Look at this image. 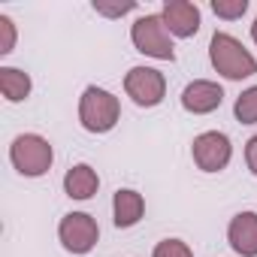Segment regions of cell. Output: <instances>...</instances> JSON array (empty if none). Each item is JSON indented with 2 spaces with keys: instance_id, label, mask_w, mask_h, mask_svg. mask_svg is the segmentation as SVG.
<instances>
[{
  "instance_id": "cell-6",
  "label": "cell",
  "mask_w": 257,
  "mask_h": 257,
  "mask_svg": "<svg viewBox=\"0 0 257 257\" xmlns=\"http://www.w3.org/2000/svg\"><path fill=\"white\" fill-rule=\"evenodd\" d=\"M191 155H194V164L203 170V173H221L230 158H233V146H230V137L221 134V131H206L194 140L191 146Z\"/></svg>"
},
{
  "instance_id": "cell-19",
  "label": "cell",
  "mask_w": 257,
  "mask_h": 257,
  "mask_svg": "<svg viewBox=\"0 0 257 257\" xmlns=\"http://www.w3.org/2000/svg\"><path fill=\"white\" fill-rule=\"evenodd\" d=\"M245 161H248V170L257 176V134L248 140V146H245Z\"/></svg>"
},
{
  "instance_id": "cell-7",
  "label": "cell",
  "mask_w": 257,
  "mask_h": 257,
  "mask_svg": "<svg viewBox=\"0 0 257 257\" xmlns=\"http://www.w3.org/2000/svg\"><path fill=\"white\" fill-rule=\"evenodd\" d=\"M124 91L137 106H158L167 94V79L155 67H134L124 76Z\"/></svg>"
},
{
  "instance_id": "cell-13",
  "label": "cell",
  "mask_w": 257,
  "mask_h": 257,
  "mask_svg": "<svg viewBox=\"0 0 257 257\" xmlns=\"http://www.w3.org/2000/svg\"><path fill=\"white\" fill-rule=\"evenodd\" d=\"M0 94L10 103H22L31 94V76L19 67H0Z\"/></svg>"
},
{
  "instance_id": "cell-8",
  "label": "cell",
  "mask_w": 257,
  "mask_h": 257,
  "mask_svg": "<svg viewBox=\"0 0 257 257\" xmlns=\"http://www.w3.org/2000/svg\"><path fill=\"white\" fill-rule=\"evenodd\" d=\"M164 25L170 34L188 40L200 31V10L197 4H191V0H167L164 4V13H161Z\"/></svg>"
},
{
  "instance_id": "cell-2",
  "label": "cell",
  "mask_w": 257,
  "mask_h": 257,
  "mask_svg": "<svg viewBox=\"0 0 257 257\" xmlns=\"http://www.w3.org/2000/svg\"><path fill=\"white\" fill-rule=\"evenodd\" d=\"M121 118V103L106 88L88 85L79 100V121L88 134H109Z\"/></svg>"
},
{
  "instance_id": "cell-11",
  "label": "cell",
  "mask_w": 257,
  "mask_h": 257,
  "mask_svg": "<svg viewBox=\"0 0 257 257\" xmlns=\"http://www.w3.org/2000/svg\"><path fill=\"white\" fill-rule=\"evenodd\" d=\"M112 212H115V227H134V224H140V218L146 212V200H143V194H137L131 188H121V191H115Z\"/></svg>"
},
{
  "instance_id": "cell-9",
  "label": "cell",
  "mask_w": 257,
  "mask_h": 257,
  "mask_svg": "<svg viewBox=\"0 0 257 257\" xmlns=\"http://www.w3.org/2000/svg\"><path fill=\"white\" fill-rule=\"evenodd\" d=\"M221 103H224V88L218 82H209V79H194L182 91V106L194 115H209Z\"/></svg>"
},
{
  "instance_id": "cell-5",
  "label": "cell",
  "mask_w": 257,
  "mask_h": 257,
  "mask_svg": "<svg viewBox=\"0 0 257 257\" xmlns=\"http://www.w3.org/2000/svg\"><path fill=\"white\" fill-rule=\"evenodd\" d=\"M58 236H61V245L70 251V254H88L97 239H100V227L91 215L85 212H70L61 218L58 224Z\"/></svg>"
},
{
  "instance_id": "cell-3",
  "label": "cell",
  "mask_w": 257,
  "mask_h": 257,
  "mask_svg": "<svg viewBox=\"0 0 257 257\" xmlns=\"http://www.w3.org/2000/svg\"><path fill=\"white\" fill-rule=\"evenodd\" d=\"M10 161L22 176L37 179V176H46L52 170L55 152H52L49 140H43L40 134H22L10 146Z\"/></svg>"
},
{
  "instance_id": "cell-4",
  "label": "cell",
  "mask_w": 257,
  "mask_h": 257,
  "mask_svg": "<svg viewBox=\"0 0 257 257\" xmlns=\"http://www.w3.org/2000/svg\"><path fill=\"white\" fill-rule=\"evenodd\" d=\"M131 40H134L137 52H143L149 58L176 61V49H173L170 31H167V25H164L161 16H143V19H137L134 28H131Z\"/></svg>"
},
{
  "instance_id": "cell-15",
  "label": "cell",
  "mask_w": 257,
  "mask_h": 257,
  "mask_svg": "<svg viewBox=\"0 0 257 257\" xmlns=\"http://www.w3.org/2000/svg\"><path fill=\"white\" fill-rule=\"evenodd\" d=\"M245 10H248V0H212V13L218 19H227V22L242 19Z\"/></svg>"
},
{
  "instance_id": "cell-16",
  "label": "cell",
  "mask_w": 257,
  "mask_h": 257,
  "mask_svg": "<svg viewBox=\"0 0 257 257\" xmlns=\"http://www.w3.org/2000/svg\"><path fill=\"white\" fill-rule=\"evenodd\" d=\"M152 257H194V251L182 239H164V242L155 245V254Z\"/></svg>"
},
{
  "instance_id": "cell-14",
  "label": "cell",
  "mask_w": 257,
  "mask_h": 257,
  "mask_svg": "<svg viewBox=\"0 0 257 257\" xmlns=\"http://www.w3.org/2000/svg\"><path fill=\"white\" fill-rule=\"evenodd\" d=\"M233 112H236V121H242V124H257V85H251L248 91H242V94L236 97Z\"/></svg>"
},
{
  "instance_id": "cell-17",
  "label": "cell",
  "mask_w": 257,
  "mask_h": 257,
  "mask_svg": "<svg viewBox=\"0 0 257 257\" xmlns=\"http://www.w3.org/2000/svg\"><path fill=\"white\" fill-rule=\"evenodd\" d=\"M0 31H4V43H0V55H10L16 46V25L10 16H0Z\"/></svg>"
},
{
  "instance_id": "cell-1",
  "label": "cell",
  "mask_w": 257,
  "mask_h": 257,
  "mask_svg": "<svg viewBox=\"0 0 257 257\" xmlns=\"http://www.w3.org/2000/svg\"><path fill=\"white\" fill-rule=\"evenodd\" d=\"M209 58H212V67H215L224 79H230V82H239V79H248V76L257 73L254 55H251L233 34H224V31H215V34H212Z\"/></svg>"
},
{
  "instance_id": "cell-18",
  "label": "cell",
  "mask_w": 257,
  "mask_h": 257,
  "mask_svg": "<svg viewBox=\"0 0 257 257\" xmlns=\"http://www.w3.org/2000/svg\"><path fill=\"white\" fill-rule=\"evenodd\" d=\"M94 10H97L100 16L118 19V16H124V13H131V10H137V4H121V7H103V4H94Z\"/></svg>"
},
{
  "instance_id": "cell-20",
  "label": "cell",
  "mask_w": 257,
  "mask_h": 257,
  "mask_svg": "<svg viewBox=\"0 0 257 257\" xmlns=\"http://www.w3.org/2000/svg\"><path fill=\"white\" fill-rule=\"evenodd\" d=\"M251 40L257 43V19H254V25H251Z\"/></svg>"
},
{
  "instance_id": "cell-10",
  "label": "cell",
  "mask_w": 257,
  "mask_h": 257,
  "mask_svg": "<svg viewBox=\"0 0 257 257\" xmlns=\"http://www.w3.org/2000/svg\"><path fill=\"white\" fill-rule=\"evenodd\" d=\"M227 242L242 257H257V212H239L227 227Z\"/></svg>"
},
{
  "instance_id": "cell-12",
  "label": "cell",
  "mask_w": 257,
  "mask_h": 257,
  "mask_svg": "<svg viewBox=\"0 0 257 257\" xmlns=\"http://www.w3.org/2000/svg\"><path fill=\"white\" fill-rule=\"evenodd\" d=\"M97 188H100V179H97V173L88 164H76L64 176V191L73 200H91L97 194Z\"/></svg>"
}]
</instances>
